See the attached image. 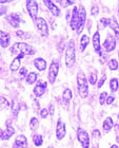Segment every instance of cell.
Here are the masks:
<instances>
[{
	"label": "cell",
	"instance_id": "cell-10",
	"mask_svg": "<svg viewBox=\"0 0 119 148\" xmlns=\"http://www.w3.org/2000/svg\"><path fill=\"white\" fill-rule=\"evenodd\" d=\"M64 136H65V125L62 123L61 120H58L57 127H56V136H57L58 140H61L63 139Z\"/></svg>",
	"mask_w": 119,
	"mask_h": 148
},
{
	"label": "cell",
	"instance_id": "cell-38",
	"mask_svg": "<svg viewBox=\"0 0 119 148\" xmlns=\"http://www.w3.org/2000/svg\"><path fill=\"white\" fill-rule=\"evenodd\" d=\"M105 79H107V75H103V76H102V78H101V79L99 80V83H98V88H100V87H102V85L104 84Z\"/></svg>",
	"mask_w": 119,
	"mask_h": 148
},
{
	"label": "cell",
	"instance_id": "cell-39",
	"mask_svg": "<svg viewBox=\"0 0 119 148\" xmlns=\"http://www.w3.org/2000/svg\"><path fill=\"white\" fill-rule=\"evenodd\" d=\"M101 22H102V25H103V27H107V25H110V19L102 18V19H101Z\"/></svg>",
	"mask_w": 119,
	"mask_h": 148
},
{
	"label": "cell",
	"instance_id": "cell-42",
	"mask_svg": "<svg viewBox=\"0 0 119 148\" xmlns=\"http://www.w3.org/2000/svg\"><path fill=\"white\" fill-rule=\"evenodd\" d=\"M114 96H107V104H109V105H110V104H112V103L114 102Z\"/></svg>",
	"mask_w": 119,
	"mask_h": 148
},
{
	"label": "cell",
	"instance_id": "cell-31",
	"mask_svg": "<svg viewBox=\"0 0 119 148\" xmlns=\"http://www.w3.org/2000/svg\"><path fill=\"white\" fill-rule=\"evenodd\" d=\"M74 2H75V0H61L60 4L62 8H67V6H70L71 4H73Z\"/></svg>",
	"mask_w": 119,
	"mask_h": 148
},
{
	"label": "cell",
	"instance_id": "cell-12",
	"mask_svg": "<svg viewBox=\"0 0 119 148\" xmlns=\"http://www.w3.org/2000/svg\"><path fill=\"white\" fill-rule=\"evenodd\" d=\"M28 146V141L23 134H20L15 140V148H25Z\"/></svg>",
	"mask_w": 119,
	"mask_h": 148
},
{
	"label": "cell",
	"instance_id": "cell-26",
	"mask_svg": "<svg viewBox=\"0 0 119 148\" xmlns=\"http://www.w3.org/2000/svg\"><path fill=\"white\" fill-rule=\"evenodd\" d=\"M19 110H20V108H19V104L17 101H14V102L12 103V113L14 116H17L18 115V112Z\"/></svg>",
	"mask_w": 119,
	"mask_h": 148
},
{
	"label": "cell",
	"instance_id": "cell-40",
	"mask_svg": "<svg viewBox=\"0 0 119 148\" xmlns=\"http://www.w3.org/2000/svg\"><path fill=\"white\" fill-rule=\"evenodd\" d=\"M33 107H34V109H35L36 111L39 110V103L37 102L36 99H34V102H33Z\"/></svg>",
	"mask_w": 119,
	"mask_h": 148
},
{
	"label": "cell",
	"instance_id": "cell-32",
	"mask_svg": "<svg viewBox=\"0 0 119 148\" xmlns=\"http://www.w3.org/2000/svg\"><path fill=\"white\" fill-rule=\"evenodd\" d=\"M110 69L111 70H117V69H118V62H117L116 59H111Z\"/></svg>",
	"mask_w": 119,
	"mask_h": 148
},
{
	"label": "cell",
	"instance_id": "cell-6",
	"mask_svg": "<svg viewBox=\"0 0 119 148\" xmlns=\"http://www.w3.org/2000/svg\"><path fill=\"white\" fill-rule=\"evenodd\" d=\"M27 8L31 17L33 19H36L38 14V3L36 2V0H27Z\"/></svg>",
	"mask_w": 119,
	"mask_h": 148
},
{
	"label": "cell",
	"instance_id": "cell-36",
	"mask_svg": "<svg viewBox=\"0 0 119 148\" xmlns=\"http://www.w3.org/2000/svg\"><path fill=\"white\" fill-rule=\"evenodd\" d=\"M7 108L9 107V103H7V101H6L4 97H1V108Z\"/></svg>",
	"mask_w": 119,
	"mask_h": 148
},
{
	"label": "cell",
	"instance_id": "cell-1",
	"mask_svg": "<svg viewBox=\"0 0 119 148\" xmlns=\"http://www.w3.org/2000/svg\"><path fill=\"white\" fill-rule=\"evenodd\" d=\"M11 52L13 54H24V55H33L34 53V50L32 49V47L29 46L28 43H24V42H18V43H15L14 46L12 47V49H11Z\"/></svg>",
	"mask_w": 119,
	"mask_h": 148
},
{
	"label": "cell",
	"instance_id": "cell-4",
	"mask_svg": "<svg viewBox=\"0 0 119 148\" xmlns=\"http://www.w3.org/2000/svg\"><path fill=\"white\" fill-rule=\"evenodd\" d=\"M77 136H78V140H79V142L81 143V145H82L83 148H89L90 138H89V134H88L84 130L79 128V129L77 130Z\"/></svg>",
	"mask_w": 119,
	"mask_h": 148
},
{
	"label": "cell",
	"instance_id": "cell-13",
	"mask_svg": "<svg viewBox=\"0 0 119 148\" xmlns=\"http://www.w3.org/2000/svg\"><path fill=\"white\" fill-rule=\"evenodd\" d=\"M86 9L81 6L79 9V29H78V33L81 32L83 28V25H84V22H86Z\"/></svg>",
	"mask_w": 119,
	"mask_h": 148
},
{
	"label": "cell",
	"instance_id": "cell-47",
	"mask_svg": "<svg viewBox=\"0 0 119 148\" xmlns=\"http://www.w3.org/2000/svg\"><path fill=\"white\" fill-rule=\"evenodd\" d=\"M118 54H119V53H118Z\"/></svg>",
	"mask_w": 119,
	"mask_h": 148
},
{
	"label": "cell",
	"instance_id": "cell-45",
	"mask_svg": "<svg viewBox=\"0 0 119 148\" xmlns=\"http://www.w3.org/2000/svg\"><path fill=\"white\" fill-rule=\"evenodd\" d=\"M111 148H118V147H117L116 145H113V146H112V147H111Z\"/></svg>",
	"mask_w": 119,
	"mask_h": 148
},
{
	"label": "cell",
	"instance_id": "cell-30",
	"mask_svg": "<svg viewBox=\"0 0 119 148\" xmlns=\"http://www.w3.org/2000/svg\"><path fill=\"white\" fill-rule=\"evenodd\" d=\"M38 120H37L36 117H33L32 120H31V123H30V127L32 130H35L38 127Z\"/></svg>",
	"mask_w": 119,
	"mask_h": 148
},
{
	"label": "cell",
	"instance_id": "cell-43",
	"mask_svg": "<svg viewBox=\"0 0 119 148\" xmlns=\"http://www.w3.org/2000/svg\"><path fill=\"white\" fill-rule=\"evenodd\" d=\"M93 136H94V138H96V136L99 138V136H100V133H99L98 130H94V131H93Z\"/></svg>",
	"mask_w": 119,
	"mask_h": 148
},
{
	"label": "cell",
	"instance_id": "cell-41",
	"mask_svg": "<svg viewBox=\"0 0 119 148\" xmlns=\"http://www.w3.org/2000/svg\"><path fill=\"white\" fill-rule=\"evenodd\" d=\"M98 11H99V10H98L97 6H93V8H92V10H91L92 15H97Z\"/></svg>",
	"mask_w": 119,
	"mask_h": 148
},
{
	"label": "cell",
	"instance_id": "cell-29",
	"mask_svg": "<svg viewBox=\"0 0 119 148\" xmlns=\"http://www.w3.org/2000/svg\"><path fill=\"white\" fill-rule=\"evenodd\" d=\"M16 34H17V36L18 37H21L22 39H28V38H30L31 37V35L29 34V33L23 32V31H17L16 32Z\"/></svg>",
	"mask_w": 119,
	"mask_h": 148
},
{
	"label": "cell",
	"instance_id": "cell-21",
	"mask_svg": "<svg viewBox=\"0 0 119 148\" xmlns=\"http://www.w3.org/2000/svg\"><path fill=\"white\" fill-rule=\"evenodd\" d=\"M111 25V28L114 30V33H115L116 38L119 39V25L116 22V19H110V25Z\"/></svg>",
	"mask_w": 119,
	"mask_h": 148
},
{
	"label": "cell",
	"instance_id": "cell-15",
	"mask_svg": "<svg viewBox=\"0 0 119 148\" xmlns=\"http://www.w3.org/2000/svg\"><path fill=\"white\" fill-rule=\"evenodd\" d=\"M7 21L11 23L13 28H18L20 25V17L18 14H12L7 17Z\"/></svg>",
	"mask_w": 119,
	"mask_h": 148
},
{
	"label": "cell",
	"instance_id": "cell-16",
	"mask_svg": "<svg viewBox=\"0 0 119 148\" xmlns=\"http://www.w3.org/2000/svg\"><path fill=\"white\" fill-rule=\"evenodd\" d=\"M93 45H94L95 51L101 55V48H100V35L98 32H96L93 36Z\"/></svg>",
	"mask_w": 119,
	"mask_h": 148
},
{
	"label": "cell",
	"instance_id": "cell-46",
	"mask_svg": "<svg viewBox=\"0 0 119 148\" xmlns=\"http://www.w3.org/2000/svg\"><path fill=\"white\" fill-rule=\"evenodd\" d=\"M118 119H119V114H118Z\"/></svg>",
	"mask_w": 119,
	"mask_h": 148
},
{
	"label": "cell",
	"instance_id": "cell-20",
	"mask_svg": "<svg viewBox=\"0 0 119 148\" xmlns=\"http://www.w3.org/2000/svg\"><path fill=\"white\" fill-rule=\"evenodd\" d=\"M34 65L39 71H43L46 68V62L42 58H36L34 60Z\"/></svg>",
	"mask_w": 119,
	"mask_h": 148
},
{
	"label": "cell",
	"instance_id": "cell-18",
	"mask_svg": "<svg viewBox=\"0 0 119 148\" xmlns=\"http://www.w3.org/2000/svg\"><path fill=\"white\" fill-rule=\"evenodd\" d=\"M23 56H24V54H19L15 59H13L12 64H11V70L13 72L17 71L19 69V67H20V60L23 58Z\"/></svg>",
	"mask_w": 119,
	"mask_h": 148
},
{
	"label": "cell",
	"instance_id": "cell-25",
	"mask_svg": "<svg viewBox=\"0 0 119 148\" xmlns=\"http://www.w3.org/2000/svg\"><path fill=\"white\" fill-rule=\"evenodd\" d=\"M37 79V74L34 73V72H31L30 74H28V76H27V83L29 85H33Z\"/></svg>",
	"mask_w": 119,
	"mask_h": 148
},
{
	"label": "cell",
	"instance_id": "cell-27",
	"mask_svg": "<svg viewBox=\"0 0 119 148\" xmlns=\"http://www.w3.org/2000/svg\"><path fill=\"white\" fill-rule=\"evenodd\" d=\"M33 141H34V144H35L36 146H41L43 144L42 136H40V134H36V136H34Z\"/></svg>",
	"mask_w": 119,
	"mask_h": 148
},
{
	"label": "cell",
	"instance_id": "cell-44",
	"mask_svg": "<svg viewBox=\"0 0 119 148\" xmlns=\"http://www.w3.org/2000/svg\"><path fill=\"white\" fill-rule=\"evenodd\" d=\"M11 1H13V0H0L1 4H3V3H6V2H11Z\"/></svg>",
	"mask_w": 119,
	"mask_h": 148
},
{
	"label": "cell",
	"instance_id": "cell-37",
	"mask_svg": "<svg viewBox=\"0 0 119 148\" xmlns=\"http://www.w3.org/2000/svg\"><path fill=\"white\" fill-rule=\"evenodd\" d=\"M25 75H27V69L25 68H22L21 70H20V72H19V76H20V78H23V77H25Z\"/></svg>",
	"mask_w": 119,
	"mask_h": 148
},
{
	"label": "cell",
	"instance_id": "cell-17",
	"mask_svg": "<svg viewBox=\"0 0 119 148\" xmlns=\"http://www.w3.org/2000/svg\"><path fill=\"white\" fill-rule=\"evenodd\" d=\"M15 133V129L13 128L11 125H6V131L3 132V130H1V140H7Z\"/></svg>",
	"mask_w": 119,
	"mask_h": 148
},
{
	"label": "cell",
	"instance_id": "cell-5",
	"mask_svg": "<svg viewBox=\"0 0 119 148\" xmlns=\"http://www.w3.org/2000/svg\"><path fill=\"white\" fill-rule=\"evenodd\" d=\"M36 25L38 31L43 37L49 36V28H48V23L43 18H38L36 20Z\"/></svg>",
	"mask_w": 119,
	"mask_h": 148
},
{
	"label": "cell",
	"instance_id": "cell-14",
	"mask_svg": "<svg viewBox=\"0 0 119 148\" xmlns=\"http://www.w3.org/2000/svg\"><path fill=\"white\" fill-rule=\"evenodd\" d=\"M43 2H44V4H46V6H48V9L52 12V14L54 16H58L59 13H60V10L57 8V6L54 4V3L51 1V0H43Z\"/></svg>",
	"mask_w": 119,
	"mask_h": 148
},
{
	"label": "cell",
	"instance_id": "cell-23",
	"mask_svg": "<svg viewBox=\"0 0 119 148\" xmlns=\"http://www.w3.org/2000/svg\"><path fill=\"white\" fill-rule=\"evenodd\" d=\"M89 43V36L88 35H82L81 37V40H80V48H81V51H84Z\"/></svg>",
	"mask_w": 119,
	"mask_h": 148
},
{
	"label": "cell",
	"instance_id": "cell-19",
	"mask_svg": "<svg viewBox=\"0 0 119 148\" xmlns=\"http://www.w3.org/2000/svg\"><path fill=\"white\" fill-rule=\"evenodd\" d=\"M0 39H1L0 41H1V47L2 48H6V47L9 46V42H10L9 33L1 31V33H0Z\"/></svg>",
	"mask_w": 119,
	"mask_h": 148
},
{
	"label": "cell",
	"instance_id": "cell-24",
	"mask_svg": "<svg viewBox=\"0 0 119 148\" xmlns=\"http://www.w3.org/2000/svg\"><path fill=\"white\" fill-rule=\"evenodd\" d=\"M72 91H71L70 89H65L63 91V94H62V99H63V101L65 103H69L72 99Z\"/></svg>",
	"mask_w": 119,
	"mask_h": 148
},
{
	"label": "cell",
	"instance_id": "cell-22",
	"mask_svg": "<svg viewBox=\"0 0 119 148\" xmlns=\"http://www.w3.org/2000/svg\"><path fill=\"white\" fill-rule=\"evenodd\" d=\"M113 120L111 119V117H107L105 120H104L103 122V129L105 130V131H109V130L113 127Z\"/></svg>",
	"mask_w": 119,
	"mask_h": 148
},
{
	"label": "cell",
	"instance_id": "cell-33",
	"mask_svg": "<svg viewBox=\"0 0 119 148\" xmlns=\"http://www.w3.org/2000/svg\"><path fill=\"white\" fill-rule=\"evenodd\" d=\"M107 99V91H105V92H102L100 94V97H99V99H100V101H99V102H100V104L101 105H103L104 104V102H105V99Z\"/></svg>",
	"mask_w": 119,
	"mask_h": 148
},
{
	"label": "cell",
	"instance_id": "cell-3",
	"mask_svg": "<svg viewBox=\"0 0 119 148\" xmlns=\"http://www.w3.org/2000/svg\"><path fill=\"white\" fill-rule=\"evenodd\" d=\"M75 62V43L73 40H71L65 50V65L67 68L73 67Z\"/></svg>",
	"mask_w": 119,
	"mask_h": 148
},
{
	"label": "cell",
	"instance_id": "cell-7",
	"mask_svg": "<svg viewBox=\"0 0 119 148\" xmlns=\"http://www.w3.org/2000/svg\"><path fill=\"white\" fill-rule=\"evenodd\" d=\"M57 74H58V64L57 62L55 60H53L51 66H50V69H49V80L51 84H54L55 83V79L56 77H57Z\"/></svg>",
	"mask_w": 119,
	"mask_h": 148
},
{
	"label": "cell",
	"instance_id": "cell-34",
	"mask_svg": "<svg viewBox=\"0 0 119 148\" xmlns=\"http://www.w3.org/2000/svg\"><path fill=\"white\" fill-rule=\"evenodd\" d=\"M89 80H90V83H91V85H95L96 82H97V75L95 73H92L89 77Z\"/></svg>",
	"mask_w": 119,
	"mask_h": 148
},
{
	"label": "cell",
	"instance_id": "cell-35",
	"mask_svg": "<svg viewBox=\"0 0 119 148\" xmlns=\"http://www.w3.org/2000/svg\"><path fill=\"white\" fill-rule=\"evenodd\" d=\"M40 115H41V117H42V119H46V117L49 115V111H48V109H46V108L42 109V110H41V112H40Z\"/></svg>",
	"mask_w": 119,
	"mask_h": 148
},
{
	"label": "cell",
	"instance_id": "cell-2",
	"mask_svg": "<svg viewBox=\"0 0 119 148\" xmlns=\"http://www.w3.org/2000/svg\"><path fill=\"white\" fill-rule=\"evenodd\" d=\"M77 84H78V90H79V95L82 99H86L89 93V87L86 83V78L82 72H79L77 75Z\"/></svg>",
	"mask_w": 119,
	"mask_h": 148
},
{
	"label": "cell",
	"instance_id": "cell-28",
	"mask_svg": "<svg viewBox=\"0 0 119 148\" xmlns=\"http://www.w3.org/2000/svg\"><path fill=\"white\" fill-rule=\"evenodd\" d=\"M110 88H111V90H112L113 92H115V91L118 89V79H117V78H113V79L111 80Z\"/></svg>",
	"mask_w": 119,
	"mask_h": 148
},
{
	"label": "cell",
	"instance_id": "cell-8",
	"mask_svg": "<svg viewBox=\"0 0 119 148\" xmlns=\"http://www.w3.org/2000/svg\"><path fill=\"white\" fill-rule=\"evenodd\" d=\"M71 29L72 30H77L79 29V10L78 8H74L73 9V15H72V19H71Z\"/></svg>",
	"mask_w": 119,
	"mask_h": 148
},
{
	"label": "cell",
	"instance_id": "cell-9",
	"mask_svg": "<svg viewBox=\"0 0 119 148\" xmlns=\"http://www.w3.org/2000/svg\"><path fill=\"white\" fill-rule=\"evenodd\" d=\"M46 87H48V85H46V82L39 80V82L37 83L36 86H35V88H34V94H35L36 96H38V97L43 95L46 90Z\"/></svg>",
	"mask_w": 119,
	"mask_h": 148
},
{
	"label": "cell",
	"instance_id": "cell-11",
	"mask_svg": "<svg viewBox=\"0 0 119 148\" xmlns=\"http://www.w3.org/2000/svg\"><path fill=\"white\" fill-rule=\"evenodd\" d=\"M115 47H116V41H115V39H114L111 35H109L107 40H105L103 43L104 50H105L107 52H111V51H113V50L115 49Z\"/></svg>",
	"mask_w": 119,
	"mask_h": 148
}]
</instances>
